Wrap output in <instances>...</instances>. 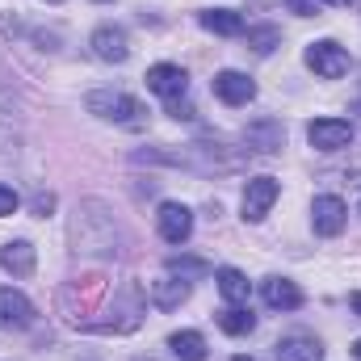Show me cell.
<instances>
[{
	"mask_svg": "<svg viewBox=\"0 0 361 361\" xmlns=\"http://www.w3.org/2000/svg\"><path fill=\"white\" fill-rule=\"evenodd\" d=\"M281 143H286V126H281L277 118H261V122H252V126L244 130V147H248V152L273 156V152H281Z\"/></svg>",
	"mask_w": 361,
	"mask_h": 361,
	"instance_id": "cell-10",
	"label": "cell"
},
{
	"mask_svg": "<svg viewBox=\"0 0 361 361\" xmlns=\"http://www.w3.org/2000/svg\"><path fill=\"white\" fill-rule=\"evenodd\" d=\"M261 294H265V302H269L273 311H298L302 307V290L290 277H265Z\"/></svg>",
	"mask_w": 361,
	"mask_h": 361,
	"instance_id": "cell-13",
	"label": "cell"
},
{
	"mask_svg": "<svg viewBox=\"0 0 361 361\" xmlns=\"http://www.w3.org/2000/svg\"><path fill=\"white\" fill-rule=\"evenodd\" d=\"M189 298V281L185 277H160V281H152V302L160 307V311H173V307H180Z\"/></svg>",
	"mask_w": 361,
	"mask_h": 361,
	"instance_id": "cell-16",
	"label": "cell"
},
{
	"mask_svg": "<svg viewBox=\"0 0 361 361\" xmlns=\"http://www.w3.org/2000/svg\"><path fill=\"white\" fill-rule=\"evenodd\" d=\"M34 324V302L13 290V286H0V332H21Z\"/></svg>",
	"mask_w": 361,
	"mask_h": 361,
	"instance_id": "cell-4",
	"label": "cell"
},
{
	"mask_svg": "<svg viewBox=\"0 0 361 361\" xmlns=\"http://www.w3.org/2000/svg\"><path fill=\"white\" fill-rule=\"evenodd\" d=\"M349 307H353V311H357V315H361V290H357V294H353V298H349Z\"/></svg>",
	"mask_w": 361,
	"mask_h": 361,
	"instance_id": "cell-26",
	"label": "cell"
},
{
	"mask_svg": "<svg viewBox=\"0 0 361 361\" xmlns=\"http://www.w3.org/2000/svg\"><path fill=\"white\" fill-rule=\"evenodd\" d=\"M307 139H311L315 152H341V147L353 143V126L345 118H315L307 126Z\"/></svg>",
	"mask_w": 361,
	"mask_h": 361,
	"instance_id": "cell-3",
	"label": "cell"
},
{
	"mask_svg": "<svg viewBox=\"0 0 361 361\" xmlns=\"http://www.w3.org/2000/svg\"><path fill=\"white\" fill-rule=\"evenodd\" d=\"M169 273H180V277H202V273H210L206 261H169Z\"/></svg>",
	"mask_w": 361,
	"mask_h": 361,
	"instance_id": "cell-21",
	"label": "cell"
},
{
	"mask_svg": "<svg viewBox=\"0 0 361 361\" xmlns=\"http://www.w3.org/2000/svg\"><path fill=\"white\" fill-rule=\"evenodd\" d=\"M169 349L180 361H206V336L202 332H173L169 336Z\"/></svg>",
	"mask_w": 361,
	"mask_h": 361,
	"instance_id": "cell-19",
	"label": "cell"
},
{
	"mask_svg": "<svg viewBox=\"0 0 361 361\" xmlns=\"http://www.w3.org/2000/svg\"><path fill=\"white\" fill-rule=\"evenodd\" d=\"M214 281H219V294H223L227 302H235V307L248 302V294H252V281H248L240 269H219L214 273Z\"/></svg>",
	"mask_w": 361,
	"mask_h": 361,
	"instance_id": "cell-17",
	"label": "cell"
},
{
	"mask_svg": "<svg viewBox=\"0 0 361 361\" xmlns=\"http://www.w3.org/2000/svg\"><path fill=\"white\" fill-rule=\"evenodd\" d=\"M277 361H324V345L315 336H286L277 341Z\"/></svg>",
	"mask_w": 361,
	"mask_h": 361,
	"instance_id": "cell-15",
	"label": "cell"
},
{
	"mask_svg": "<svg viewBox=\"0 0 361 361\" xmlns=\"http://www.w3.org/2000/svg\"><path fill=\"white\" fill-rule=\"evenodd\" d=\"M277 193H281L277 177H252L248 189H244V219L248 223H261L269 214V206L277 202Z\"/></svg>",
	"mask_w": 361,
	"mask_h": 361,
	"instance_id": "cell-6",
	"label": "cell"
},
{
	"mask_svg": "<svg viewBox=\"0 0 361 361\" xmlns=\"http://www.w3.org/2000/svg\"><path fill=\"white\" fill-rule=\"evenodd\" d=\"M286 4H290L298 17H311V13H315V4H311V0H286Z\"/></svg>",
	"mask_w": 361,
	"mask_h": 361,
	"instance_id": "cell-24",
	"label": "cell"
},
{
	"mask_svg": "<svg viewBox=\"0 0 361 361\" xmlns=\"http://www.w3.org/2000/svg\"><path fill=\"white\" fill-rule=\"evenodd\" d=\"M219 328H223L227 336H248V332L257 328V315H252L248 307H235V302H231V307L219 311Z\"/></svg>",
	"mask_w": 361,
	"mask_h": 361,
	"instance_id": "cell-18",
	"label": "cell"
},
{
	"mask_svg": "<svg viewBox=\"0 0 361 361\" xmlns=\"http://www.w3.org/2000/svg\"><path fill=\"white\" fill-rule=\"evenodd\" d=\"M51 4H59V0H51Z\"/></svg>",
	"mask_w": 361,
	"mask_h": 361,
	"instance_id": "cell-30",
	"label": "cell"
},
{
	"mask_svg": "<svg viewBox=\"0 0 361 361\" xmlns=\"http://www.w3.org/2000/svg\"><path fill=\"white\" fill-rule=\"evenodd\" d=\"M89 114H97L101 122H114V126H126V130H139L147 126V105L135 101L130 92H109V89H97L85 97Z\"/></svg>",
	"mask_w": 361,
	"mask_h": 361,
	"instance_id": "cell-1",
	"label": "cell"
},
{
	"mask_svg": "<svg viewBox=\"0 0 361 361\" xmlns=\"http://www.w3.org/2000/svg\"><path fill=\"white\" fill-rule=\"evenodd\" d=\"M210 89H214V97H219L223 105H248V101L257 97V80L244 76V72H235V68H227V72L214 76Z\"/></svg>",
	"mask_w": 361,
	"mask_h": 361,
	"instance_id": "cell-7",
	"label": "cell"
},
{
	"mask_svg": "<svg viewBox=\"0 0 361 361\" xmlns=\"http://www.w3.org/2000/svg\"><path fill=\"white\" fill-rule=\"evenodd\" d=\"M302 59H307V68H311L315 76H324V80H341V76L349 72V51H345L341 42H332V38L311 42Z\"/></svg>",
	"mask_w": 361,
	"mask_h": 361,
	"instance_id": "cell-2",
	"label": "cell"
},
{
	"mask_svg": "<svg viewBox=\"0 0 361 361\" xmlns=\"http://www.w3.org/2000/svg\"><path fill=\"white\" fill-rule=\"evenodd\" d=\"M353 357H357V361H361V341H353Z\"/></svg>",
	"mask_w": 361,
	"mask_h": 361,
	"instance_id": "cell-27",
	"label": "cell"
},
{
	"mask_svg": "<svg viewBox=\"0 0 361 361\" xmlns=\"http://www.w3.org/2000/svg\"><path fill=\"white\" fill-rule=\"evenodd\" d=\"M281 42V34H277V25H252L248 30V47L257 51V55H269L273 47Z\"/></svg>",
	"mask_w": 361,
	"mask_h": 361,
	"instance_id": "cell-20",
	"label": "cell"
},
{
	"mask_svg": "<svg viewBox=\"0 0 361 361\" xmlns=\"http://www.w3.org/2000/svg\"><path fill=\"white\" fill-rule=\"evenodd\" d=\"M17 206H21V197H17V189H13V185H0V219H4V214H13Z\"/></svg>",
	"mask_w": 361,
	"mask_h": 361,
	"instance_id": "cell-22",
	"label": "cell"
},
{
	"mask_svg": "<svg viewBox=\"0 0 361 361\" xmlns=\"http://www.w3.org/2000/svg\"><path fill=\"white\" fill-rule=\"evenodd\" d=\"M197 21H202V30H210V34H219V38L244 34V17H240L235 8H206V13H197Z\"/></svg>",
	"mask_w": 361,
	"mask_h": 361,
	"instance_id": "cell-14",
	"label": "cell"
},
{
	"mask_svg": "<svg viewBox=\"0 0 361 361\" xmlns=\"http://www.w3.org/2000/svg\"><path fill=\"white\" fill-rule=\"evenodd\" d=\"M51 206H55V197H51V193H47V197H38V202H34V210H38V214H47V210H51Z\"/></svg>",
	"mask_w": 361,
	"mask_h": 361,
	"instance_id": "cell-25",
	"label": "cell"
},
{
	"mask_svg": "<svg viewBox=\"0 0 361 361\" xmlns=\"http://www.w3.org/2000/svg\"><path fill=\"white\" fill-rule=\"evenodd\" d=\"M169 114H173V118H193V105H189V101H169Z\"/></svg>",
	"mask_w": 361,
	"mask_h": 361,
	"instance_id": "cell-23",
	"label": "cell"
},
{
	"mask_svg": "<svg viewBox=\"0 0 361 361\" xmlns=\"http://www.w3.org/2000/svg\"><path fill=\"white\" fill-rule=\"evenodd\" d=\"M324 4H349V0H324Z\"/></svg>",
	"mask_w": 361,
	"mask_h": 361,
	"instance_id": "cell-28",
	"label": "cell"
},
{
	"mask_svg": "<svg viewBox=\"0 0 361 361\" xmlns=\"http://www.w3.org/2000/svg\"><path fill=\"white\" fill-rule=\"evenodd\" d=\"M156 227H160V235H164L169 244H185V240L193 235V210L180 206V202H164L160 214H156Z\"/></svg>",
	"mask_w": 361,
	"mask_h": 361,
	"instance_id": "cell-8",
	"label": "cell"
},
{
	"mask_svg": "<svg viewBox=\"0 0 361 361\" xmlns=\"http://www.w3.org/2000/svg\"><path fill=\"white\" fill-rule=\"evenodd\" d=\"M34 261H38V252H34L30 240H8L0 248V269L13 273V277H30L34 273Z\"/></svg>",
	"mask_w": 361,
	"mask_h": 361,
	"instance_id": "cell-12",
	"label": "cell"
},
{
	"mask_svg": "<svg viewBox=\"0 0 361 361\" xmlns=\"http://www.w3.org/2000/svg\"><path fill=\"white\" fill-rule=\"evenodd\" d=\"M89 47H92V55L105 59V63H126V55H130V42H126V34L118 25H101L89 38Z\"/></svg>",
	"mask_w": 361,
	"mask_h": 361,
	"instance_id": "cell-11",
	"label": "cell"
},
{
	"mask_svg": "<svg viewBox=\"0 0 361 361\" xmlns=\"http://www.w3.org/2000/svg\"><path fill=\"white\" fill-rule=\"evenodd\" d=\"M311 223H315L319 235H341L345 223H349V206L341 197H332V193H319L311 202Z\"/></svg>",
	"mask_w": 361,
	"mask_h": 361,
	"instance_id": "cell-5",
	"label": "cell"
},
{
	"mask_svg": "<svg viewBox=\"0 0 361 361\" xmlns=\"http://www.w3.org/2000/svg\"><path fill=\"white\" fill-rule=\"evenodd\" d=\"M147 89L156 92V97H164V101H177L189 89V76L177 63H156V68H147Z\"/></svg>",
	"mask_w": 361,
	"mask_h": 361,
	"instance_id": "cell-9",
	"label": "cell"
},
{
	"mask_svg": "<svg viewBox=\"0 0 361 361\" xmlns=\"http://www.w3.org/2000/svg\"><path fill=\"white\" fill-rule=\"evenodd\" d=\"M231 361H252V357H231Z\"/></svg>",
	"mask_w": 361,
	"mask_h": 361,
	"instance_id": "cell-29",
	"label": "cell"
}]
</instances>
